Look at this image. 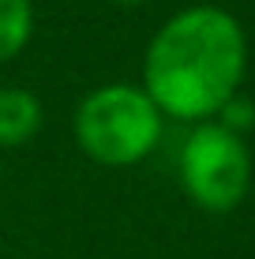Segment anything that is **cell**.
<instances>
[{
  "label": "cell",
  "mask_w": 255,
  "mask_h": 259,
  "mask_svg": "<svg viewBox=\"0 0 255 259\" xmlns=\"http://www.w3.org/2000/svg\"><path fill=\"white\" fill-rule=\"evenodd\" d=\"M248 34L218 4H191L154 30L143 53V91L162 117L203 124L240 94Z\"/></svg>",
  "instance_id": "1"
},
{
  "label": "cell",
  "mask_w": 255,
  "mask_h": 259,
  "mask_svg": "<svg viewBox=\"0 0 255 259\" xmlns=\"http://www.w3.org/2000/svg\"><path fill=\"white\" fill-rule=\"evenodd\" d=\"M180 184L203 210L225 214L240 207L251 188V150L244 136L218 120H203L180 147Z\"/></svg>",
  "instance_id": "3"
},
{
  "label": "cell",
  "mask_w": 255,
  "mask_h": 259,
  "mask_svg": "<svg viewBox=\"0 0 255 259\" xmlns=\"http://www.w3.org/2000/svg\"><path fill=\"white\" fill-rule=\"evenodd\" d=\"M109 4H146V0H109Z\"/></svg>",
  "instance_id": "7"
},
{
  "label": "cell",
  "mask_w": 255,
  "mask_h": 259,
  "mask_svg": "<svg viewBox=\"0 0 255 259\" xmlns=\"http://www.w3.org/2000/svg\"><path fill=\"white\" fill-rule=\"evenodd\" d=\"M214 120H218V124H225V128L236 132V136H244V132H248L251 124H255V105L248 102V98H240V94H236V98H233L229 105H225L222 113H218Z\"/></svg>",
  "instance_id": "6"
},
{
  "label": "cell",
  "mask_w": 255,
  "mask_h": 259,
  "mask_svg": "<svg viewBox=\"0 0 255 259\" xmlns=\"http://www.w3.org/2000/svg\"><path fill=\"white\" fill-rule=\"evenodd\" d=\"M34 34V0H0V60L26 49Z\"/></svg>",
  "instance_id": "5"
},
{
  "label": "cell",
  "mask_w": 255,
  "mask_h": 259,
  "mask_svg": "<svg viewBox=\"0 0 255 259\" xmlns=\"http://www.w3.org/2000/svg\"><path fill=\"white\" fill-rule=\"evenodd\" d=\"M165 117L139 83H101L72 113L75 143L90 162L124 169L154 154Z\"/></svg>",
  "instance_id": "2"
},
{
  "label": "cell",
  "mask_w": 255,
  "mask_h": 259,
  "mask_svg": "<svg viewBox=\"0 0 255 259\" xmlns=\"http://www.w3.org/2000/svg\"><path fill=\"white\" fill-rule=\"evenodd\" d=\"M41 128V102L26 87H0V147H23Z\"/></svg>",
  "instance_id": "4"
}]
</instances>
